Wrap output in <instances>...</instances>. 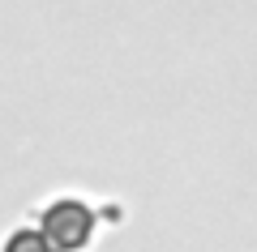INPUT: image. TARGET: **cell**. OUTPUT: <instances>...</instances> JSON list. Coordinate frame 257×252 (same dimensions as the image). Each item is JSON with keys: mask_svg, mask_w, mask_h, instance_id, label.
Instances as JSON below:
<instances>
[{"mask_svg": "<svg viewBox=\"0 0 257 252\" xmlns=\"http://www.w3.org/2000/svg\"><path fill=\"white\" fill-rule=\"evenodd\" d=\"M39 231L56 243L60 252H82L90 248L94 231H99V214L86 197L77 192H56L52 201H43L39 209Z\"/></svg>", "mask_w": 257, "mask_h": 252, "instance_id": "6da1fadb", "label": "cell"}, {"mask_svg": "<svg viewBox=\"0 0 257 252\" xmlns=\"http://www.w3.org/2000/svg\"><path fill=\"white\" fill-rule=\"evenodd\" d=\"M0 252H60V248L39 231V222H22L0 239Z\"/></svg>", "mask_w": 257, "mask_h": 252, "instance_id": "7a4b0ae2", "label": "cell"}]
</instances>
